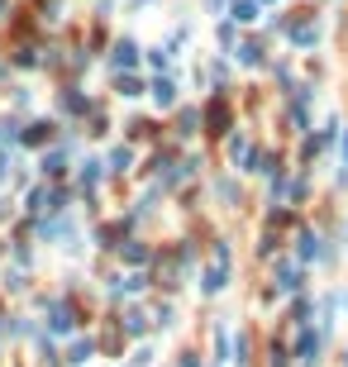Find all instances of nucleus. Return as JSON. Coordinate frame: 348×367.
Masks as SVG:
<instances>
[{"label": "nucleus", "instance_id": "1", "mask_svg": "<svg viewBox=\"0 0 348 367\" xmlns=\"http://www.w3.org/2000/svg\"><path fill=\"white\" fill-rule=\"evenodd\" d=\"M48 324H53L57 334H67V329H72V310H67V301H53V310H48Z\"/></svg>", "mask_w": 348, "mask_h": 367}, {"label": "nucleus", "instance_id": "2", "mask_svg": "<svg viewBox=\"0 0 348 367\" xmlns=\"http://www.w3.org/2000/svg\"><path fill=\"white\" fill-rule=\"evenodd\" d=\"M296 353H300V363H315V358H320V334H310V329H305L300 343H296Z\"/></svg>", "mask_w": 348, "mask_h": 367}, {"label": "nucleus", "instance_id": "3", "mask_svg": "<svg viewBox=\"0 0 348 367\" xmlns=\"http://www.w3.org/2000/svg\"><path fill=\"white\" fill-rule=\"evenodd\" d=\"M134 62H138V48H134V38H124L115 48V67H134Z\"/></svg>", "mask_w": 348, "mask_h": 367}, {"label": "nucleus", "instance_id": "4", "mask_svg": "<svg viewBox=\"0 0 348 367\" xmlns=\"http://www.w3.org/2000/svg\"><path fill=\"white\" fill-rule=\"evenodd\" d=\"M291 38L300 43V48H310V43L320 38V29H315V24H296V29H291Z\"/></svg>", "mask_w": 348, "mask_h": 367}, {"label": "nucleus", "instance_id": "5", "mask_svg": "<svg viewBox=\"0 0 348 367\" xmlns=\"http://www.w3.org/2000/svg\"><path fill=\"white\" fill-rule=\"evenodd\" d=\"M153 96H158V105L167 110V105L177 101V86H172V81H158V86H153Z\"/></svg>", "mask_w": 348, "mask_h": 367}, {"label": "nucleus", "instance_id": "6", "mask_svg": "<svg viewBox=\"0 0 348 367\" xmlns=\"http://www.w3.org/2000/svg\"><path fill=\"white\" fill-rule=\"evenodd\" d=\"M277 287H282V291H296V287H300V272H296V267H282V272H277Z\"/></svg>", "mask_w": 348, "mask_h": 367}, {"label": "nucleus", "instance_id": "7", "mask_svg": "<svg viewBox=\"0 0 348 367\" xmlns=\"http://www.w3.org/2000/svg\"><path fill=\"white\" fill-rule=\"evenodd\" d=\"M300 258H320V238L315 234H300Z\"/></svg>", "mask_w": 348, "mask_h": 367}, {"label": "nucleus", "instance_id": "8", "mask_svg": "<svg viewBox=\"0 0 348 367\" xmlns=\"http://www.w3.org/2000/svg\"><path fill=\"white\" fill-rule=\"evenodd\" d=\"M234 20H258V5L253 0H234Z\"/></svg>", "mask_w": 348, "mask_h": 367}, {"label": "nucleus", "instance_id": "9", "mask_svg": "<svg viewBox=\"0 0 348 367\" xmlns=\"http://www.w3.org/2000/svg\"><path fill=\"white\" fill-rule=\"evenodd\" d=\"M129 162H134L129 148H115V157H110V167H115V172H129Z\"/></svg>", "mask_w": 348, "mask_h": 367}, {"label": "nucleus", "instance_id": "10", "mask_svg": "<svg viewBox=\"0 0 348 367\" xmlns=\"http://www.w3.org/2000/svg\"><path fill=\"white\" fill-rule=\"evenodd\" d=\"M124 329H129V334H143V329H148V319H143L138 310H129V315H124Z\"/></svg>", "mask_w": 348, "mask_h": 367}, {"label": "nucleus", "instance_id": "11", "mask_svg": "<svg viewBox=\"0 0 348 367\" xmlns=\"http://www.w3.org/2000/svg\"><path fill=\"white\" fill-rule=\"evenodd\" d=\"M224 120H229V110H224V101H215L210 105V124L215 129H224Z\"/></svg>", "mask_w": 348, "mask_h": 367}, {"label": "nucleus", "instance_id": "12", "mask_svg": "<svg viewBox=\"0 0 348 367\" xmlns=\"http://www.w3.org/2000/svg\"><path fill=\"white\" fill-rule=\"evenodd\" d=\"M239 57L248 62V67H253V62H263V48H258V43H243V48H239Z\"/></svg>", "mask_w": 348, "mask_h": 367}, {"label": "nucleus", "instance_id": "13", "mask_svg": "<svg viewBox=\"0 0 348 367\" xmlns=\"http://www.w3.org/2000/svg\"><path fill=\"white\" fill-rule=\"evenodd\" d=\"M229 153H234V162H239V157H248V138H229Z\"/></svg>", "mask_w": 348, "mask_h": 367}, {"label": "nucleus", "instance_id": "14", "mask_svg": "<svg viewBox=\"0 0 348 367\" xmlns=\"http://www.w3.org/2000/svg\"><path fill=\"white\" fill-rule=\"evenodd\" d=\"M268 367H287V348H277V343H272V353H268Z\"/></svg>", "mask_w": 348, "mask_h": 367}, {"label": "nucleus", "instance_id": "15", "mask_svg": "<svg viewBox=\"0 0 348 367\" xmlns=\"http://www.w3.org/2000/svg\"><path fill=\"white\" fill-rule=\"evenodd\" d=\"M96 167H101V162H86V172H81V186H96V177H101Z\"/></svg>", "mask_w": 348, "mask_h": 367}, {"label": "nucleus", "instance_id": "16", "mask_svg": "<svg viewBox=\"0 0 348 367\" xmlns=\"http://www.w3.org/2000/svg\"><path fill=\"white\" fill-rule=\"evenodd\" d=\"M91 353H96V348H91V343H77V348H72V363H86V358H91Z\"/></svg>", "mask_w": 348, "mask_h": 367}, {"label": "nucleus", "instance_id": "17", "mask_svg": "<svg viewBox=\"0 0 348 367\" xmlns=\"http://www.w3.org/2000/svg\"><path fill=\"white\" fill-rule=\"evenodd\" d=\"M344 162H348V134H344Z\"/></svg>", "mask_w": 348, "mask_h": 367}]
</instances>
